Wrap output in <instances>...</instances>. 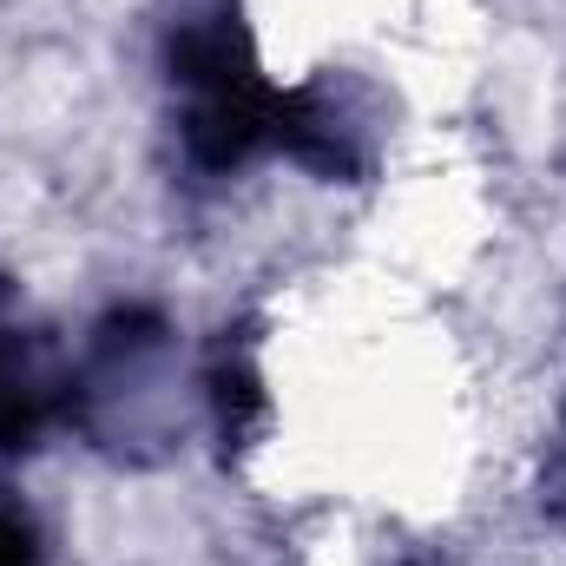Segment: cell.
Listing matches in <instances>:
<instances>
[{
    "label": "cell",
    "mask_w": 566,
    "mask_h": 566,
    "mask_svg": "<svg viewBox=\"0 0 566 566\" xmlns=\"http://www.w3.org/2000/svg\"><path fill=\"white\" fill-rule=\"evenodd\" d=\"M40 434V382L27 369V349L13 329H0V454L27 448Z\"/></svg>",
    "instance_id": "7a4b0ae2"
},
{
    "label": "cell",
    "mask_w": 566,
    "mask_h": 566,
    "mask_svg": "<svg viewBox=\"0 0 566 566\" xmlns=\"http://www.w3.org/2000/svg\"><path fill=\"white\" fill-rule=\"evenodd\" d=\"M0 566H40V541L20 514H0Z\"/></svg>",
    "instance_id": "277c9868"
},
{
    "label": "cell",
    "mask_w": 566,
    "mask_h": 566,
    "mask_svg": "<svg viewBox=\"0 0 566 566\" xmlns=\"http://www.w3.org/2000/svg\"><path fill=\"white\" fill-rule=\"evenodd\" d=\"M211 402H218V428H224V441L238 448L258 416H264V389H258V369L251 363H218V376H211Z\"/></svg>",
    "instance_id": "3957f363"
},
{
    "label": "cell",
    "mask_w": 566,
    "mask_h": 566,
    "mask_svg": "<svg viewBox=\"0 0 566 566\" xmlns=\"http://www.w3.org/2000/svg\"><path fill=\"white\" fill-rule=\"evenodd\" d=\"M271 113H277V93H264L258 80L198 93V113H191V126H185V145H191L198 165L231 171V165H244L258 145L271 139Z\"/></svg>",
    "instance_id": "6da1fadb"
}]
</instances>
